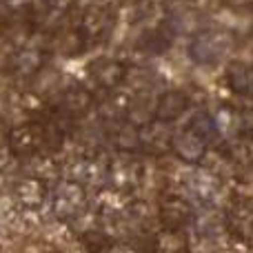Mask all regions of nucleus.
Returning <instances> with one entry per match:
<instances>
[{
	"mask_svg": "<svg viewBox=\"0 0 253 253\" xmlns=\"http://www.w3.org/2000/svg\"><path fill=\"white\" fill-rule=\"evenodd\" d=\"M0 2H7V0H0Z\"/></svg>",
	"mask_w": 253,
	"mask_h": 253,
	"instance_id": "a211bd4d",
	"label": "nucleus"
},
{
	"mask_svg": "<svg viewBox=\"0 0 253 253\" xmlns=\"http://www.w3.org/2000/svg\"><path fill=\"white\" fill-rule=\"evenodd\" d=\"M125 78H126V67L116 58H102V60H96L89 67V80L93 83V87L102 89V91L120 89Z\"/></svg>",
	"mask_w": 253,
	"mask_h": 253,
	"instance_id": "39448f33",
	"label": "nucleus"
},
{
	"mask_svg": "<svg viewBox=\"0 0 253 253\" xmlns=\"http://www.w3.org/2000/svg\"><path fill=\"white\" fill-rule=\"evenodd\" d=\"M107 182L116 193L123 196L135 191L142 182V162L133 153L118 151L107 165Z\"/></svg>",
	"mask_w": 253,
	"mask_h": 253,
	"instance_id": "7ed1b4c3",
	"label": "nucleus"
},
{
	"mask_svg": "<svg viewBox=\"0 0 253 253\" xmlns=\"http://www.w3.org/2000/svg\"><path fill=\"white\" fill-rule=\"evenodd\" d=\"M107 165H109V160H100L96 156H84L80 160H76V165L71 167L69 180H76L84 187H98L100 182L107 180Z\"/></svg>",
	"mask_w": 253,
	"mask_h": 253,
	"instance_id": "6e6552de",
	"label": "nucleus"
},
{
	"mask_svg": "<svg viewBox=\"0 0 253 253\" xmlns=\"http://www.w3.org/2000/svg\"><path fill=\"white\" fill-rule=\"evenodd\" d=\"M80 242L83 247L87 249L89 253H109L114 249V240H111L109 231L100 227H93V229H87V231L80 233Z\"/></svg>",
	"mask_w": 253,
	"mask_h": 253,
	"instance_id": "dca6fc26",
	"label": "nucleus"
},
{
	"mask_svg": "<svg viewBox=\"0 0 253 253\" xmlns=\"http://www.w3.org/2000/svg\"><path fill=\"white\" fill-rule=\"evenodd\" d=\"M7 147L16 158H34L49 147L47 129H44L42 120H34V123H22L13 126L7 135Z\"/></svg>",
	"mask_w": 253,
	"mask_h": 253,
	"instance_id": "20e7f679",
	"label": "nucleus"
},
{
	"mask_svg": "<svg viewBox=\"0 0 253 253\" xmlns=\"http://www.w3.org/2000/svg\"><path fill=\"white\" fill-rule=\"evenodd\" d=\"M51 209L58 220L62 222H74L78 215H83L87 207V187L76 180L58 182L51 193Z\"/></svg>",
	"mask_w": 253,
	"mask_h": 253,
	"instance_id": "f03ea898",
	"label": "nucleus"
},
{
	"mask_svg": "<svg viewBox=\"0 0 253 253\" xmlns=\"http://www.w3.org/2000/svg\"><path fill=\"white\" fill-rule=\"evenodd\" d=\"M58 107L78 120L80 116H84V114H87V111L93 107V96L87 91V89L76 87V89H69V91H67L65 96L60 98Z\"/></svg>",
	"mask_w": 253,
	"mask_h": 253,
	"instance_id": "ddd939ff",
	"label": "nucleus"
},
{
	"mask_svg": "<svg viewBox=\"0 0 253 253\" xmlns=\"http://www.w3.org/2000/svg\"><path fill=\"white\" fill-rule=\"evenodd\" d=\"M158 218H160V224L165 229L180 231V229L191 220V209H189V205L182 200V198L173 196V198H167V200L160 205Z\"/></svg>",
	"mask_w": 253,
	"mask_h": 253,
	"instance_id": "1a4fd4ad",
	"label": "nucleus"
},
{
	"mask_svg": "<svg viewBox=\"0 0 253 253\" xmlns=\"http://www.w3.org/2000/svg\"><path fill=\"white\" fill-rule=\"evenodd\" d=\"M78 2V0H44V4H47V9H51V11L56 13H65L69 11L74 4Z\"/></svg>",
	"mask_w": 253,
	"mask_h": 253,
	"instance_id": "f3484780",
	"label": "nucleus"
},
{
	"mask_svg": "<svg viewBox=\"0 0 253 253\" xmlns=\"http://www.w3.org/2000/svg\"><path fill=\"white\" fill-rule=\"evenodd\" d=\"M171 149H173V153L178 158H182V160L196 162V160H200L202 153H205V140H202L193 129H184V131H180V133L173 135Z\"/></svg>",
	"mask_w": 253,
	"mask_h": 253,
	"instance_id": "9b49d317",
	"label": "nucleus"
},
{
	"mask_svg": "<svg viewBox=\"0 0 253 253\" xmlns=\"http://www.w3.org/2000/svg\"><path fill=\"white\" fill-rule=\"evenodd\" d=\"M47 182L36 175H25L22 180H18L16 187H13V196H16L18 205L22 209H29V211H38L44 207L47 202Z\"/></svg>",
	"mask_w": 253,
	"mask_h": 253,
	"instance_id": "0eeeda50",
	"label": "nucleus"
},
{
	"mask_svg": "<svg viewBox=\"0 0 253 253\" xmlns=\"http://www.w3.org/2000/svg\"><path fill=\"white\" fill-rule=\"evenodd\" d=\"M114 13L109 7H91L80 16L76 22V38L80 42V49H91L96 44H102L114 31Z\"/></svg>",
	"mask_w": 253,
	"mask_h": 253,
	"instance_id": "f257e3e1",
	"label": "nucleus"
},
{
	"mask_svg": "<svg viewBox=\"0 0 253 253\" xmlns=\"http://www.w3.org/2000/svg\"><path fill=\"white\" fill-rule=\"evenodd\" d=\"M151 253H189V247L180 231L162 229V231H158L156 236H153Z\"/></svg>",
	"mask_w": 253,
	"mask_h": 253,
	"instance_id": "4468645a",
	"label": "nucleus"
},
{
	"mask_svg": "<svg viewBox=\"0 0 253 253\" xmlns=\"http://www.w3.org/2000/svg\"><path fill=\"white\" fill-rule=\"evenodd\" d=\"M167 123H149L144 126H140V149L147 153H162L167 149H171L173 135L165 131Z\"/></svg>",
	"mask_w": 253,
	"mask_h": 253,
	"instance_id": "9d476101",
	"label": "nucleus"
},
{
	"mask_svg": "<svg viewBox=\"0 0 253 253\" xmlns=\"http://www.w3.org/2000/svg\"><path fill=\"white\" fill-rule=\"evenodd\" d=\"M187 107H189V98L182 91H167L156 102V120L173 123L175 118H180L187 111Z\"/></svg>",
	"mask_w": 253,
	"mask_h": 253,
	"instance_id": "f8f14e48",
	"label": "nucleus"
},
{
	"mask_svg": "<svg viewBox=\"0 0 253 253\" xmlns=\"http://www.w3.org/2000/svg\"><path fill=\"white\" fill-rule=\"evenodd\" d=\"M220 49H222V44H220V40L215 36H211V34L198 36L191 44V58L196 62H202V65L205 62H213L218 58Z\"/></svg>",
	"mask_w": 253,
	"mask_h": 253,
	"instance_id": "2eb2a0df",
	"label": "nucleus"
},
{
	"mask_svg": "<svg viewBox=\"0 0 253 253\" xmlns=\"http://www.w3.org/2000/svg\"><path fill=\"white\" fill-rule=\"evenodd\" d=\"M44 60H47V53H44L42 47L25 44L9 58V71L16 78H34L44 67Z\"/></svg>",
	"mask_w": 253,
	"mask_h": 253,
	"instance_id": "423d86ee",
	"label": "nucleus"
}]
</instances>
